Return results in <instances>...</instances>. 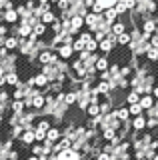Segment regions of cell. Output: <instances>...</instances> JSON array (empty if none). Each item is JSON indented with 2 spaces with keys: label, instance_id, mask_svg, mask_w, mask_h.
<instances>
[{
  "label": "cell",
  "instance_id": "cell-1",
  "mask_svg": "<svg viewBox=\"0 0 158 160\" xmlns=\"http://www.w3.org/2000/svg\"><path fill=\"white\" fill-rule=\"evenodd\" d=\"M56 160H80V154L74 152L72 148H68V150H62V152H58V154H56Z\"/></svg>",
  "mask_w": 158,
  "mask_h": 160
},
{
  "label": "cell",
  "instance_id": "cell-2",
  "mask_svg": "<svg viewBox=\"0 0 158 160\" xmlns=\"http://www.w3.org/2000/svg\"><path fill=\"white\" fill-rule=\"evenodd\" d=\"M2 20H4V22H16V20H18V12L14 8H8L6 12L2 14Z\"/></svg>",
  "mask_w": 158,
  "mask_h": 160
},
{
  "label": "cell",
  "instance_id": "cell-3",
  "mask_svg": "<svg viewBox=\"0 0 158 160\" xmlns=\"http://www.w3.org/2000/svg\"><path fill=\"white\" fill-rule=\"evenodd\" d=\"M72 52H74V50H72L70 44H64V46H60V50H58V56L64 58V60H68V58L72 56Z\"/></svg>",
  "mask_w": 158,
  "mask_h": 160
},
{
  "label": "cell",
  "instance_id": "cell-4",
  "mask_svg": "<svg viewBox=\"0 0 158 160\" xmlns=\"http://www.w3.org/2000/svg\"><path fill=\"white\" fill-rule=\"evenodd\" d=\"M58 138H60V130H58V128H50V130L46 132V140H48V142L54 144Z\"/></svg>",
  "mask_w": 158,
  "mask_h": 160
},
{
  "label": "cell",
  "instance_id": "cell-5",
  "mask_svg": "<svg viewBox=\"0 0 158 160\" xmlns=\"http://www.w3.org/2000/svg\"><path fill=\"white\" fill-rule=\"evenodd\" d=\"M30 82H32V84H36V86H46L48 78L40 72V74H36V76H32V78H30Z\"/></svg>",
  "mask_w": 158,
  "mask_h": 160
},
{
  "label": "cell",
  "instance_id": "cell-6",
  "mask_svg": "<svg viewBox=\"0 0 158 160\" xmlns=\"http://www.w3.org/2000/svg\"><path fill=\"white\" fill-rule=\"evenodd\" d=\"M116 2H118V0H94V4H96V6H100L102 10H108V8H112Z\"/></svg>",
  "mask_w": 158,
  "mask_h": 160
},
{
  "label": "cell",
  "instance_id": "cell-7",
  "mask_svg": "<svg viewBox=\"0 0 158 160\" xmlns=\"http://www.w3.org/2000/svg\"><path fill=\"white\" fill-rule=\"evenodd\" d=\"M18 34H20L22 38H24V36H30V34H32V26H30L28 22H24V20H22V26L18 28Z\"/></svg>",
  "mask_w": 158,
  "mask_h": 160
},
{
  "label": "cell",
  "instance_id": "cell-8",
  "mask_svg": "<svg viewBox=\"0 0 158 160\" xmlns=\"http://www.w3.org/2000/svg\"><path fill=\"white\" fill-rule=\"evenodd\" d=\"M54 22H56V16H54L52 12H48V10H46V12L42 14V24L46 26V24H54Z\"/></svg>",
  "mask_w": 158,
  "mask_h": 160
},
{
  "label": "cell",
  "instance_id": "cell-9",
  "mask_svg": "<svg viewBox=\"0 0 158 160\" xmlns=\"http://www.w3.org/2000/svg\"><path fill=\"white\" fill-rule=\"evenodd\" d=\"M44 32H46V26H44L42 22H38V24H34V26H32V34H34V36H42Z\"/></svg>",
  "mask_w": 158,
  "mask_h": 160
},
{
  "label": "cell",
  "instance_id": "cell-10",
  "mask_svg": "<svg viewBox=\"0 0 158 160\" xmlns=\"http://www.w3.org/2000/svg\"><path fill=\"white\" fill-rule=\"evenodd\" d=\"M64 100H66L64 104H66V106H70V104H74L78 100V94L76 92H68V94H64Z\"/></svg>",
  "mask_w": 158,
  "mask_h": 160
},
{
  "label": "cell",
  "instance_id": "cell-11",
  "mask_svg": "<svg viewBox=\"0 0 158 160\" xmlns=\"http://www.w3.org/2000/svg\"><path fill=\"white\" fill-rule=\"evenodd\" d=\"M22 142H26V144H32V142H34V130H24Z\"/></svg>",
  "mask_w": 158,
  "mask_h": 160
},
{
  "label": "cell",
  "instance_id": "cell-12",
  "mask_svg": "<svg viewBox=\"0 0 158 160\" xmlns=\"http://www.w3.org/2000/svg\"><path fill=\"white\" fill-rule=\"evenodd\" d=\"M84 40H82V38H76V40H74V42H72V50H76V52H82V50H84Z\"/></svg>",
  "mask_w": 158,
  "mask_h": 160
},
{
  "label": "cell",
  "instance_id": "cell-13",
  "mask_svg": "<svg viewBox=\"0 0 158 160\" xmlns=\"http://www.w3.org/2000/svg\"><path fill=\"white\" fill-rule=\"evenodd\" d=\"M18 46V40L16 38H6L4 40V48L6 50H12V48H16Z\"/></svg>",
  "mask_w": 158,
  "mask_h": 160
},
{
  "label": "cell",
  "instance_id": "cell-14",
  "mask_svg": "<svg viewBox=\"0 0 158 160\" xmlns=\"http://www.w3.org/2000/svg\"><path fill=\"white\" fill-rule=\"evenodd\" d=\"M106 68H108L106 58H98V60H96V70H100V72H106Z\"/></svg>",
  "mask_w": 158,
  "mask_h": 160
},
{
  "label": "cell",
  "instance_id": "cell-15",
  "mask_svg": "<svg viewBox=\"0 0 158 160\" xmlns=\"http://www.w3.org/2000/svg\"><path fill=\"white\" fill-rule=\"evenodd\" d=\"M12 110L16 114H20L22 110H24V100H16V102H12Z\"/></svg>",
  "mask_w": 158,
  "mask_h": 160
},
{
  "label": "cell",
  "instance_id": "cell-16",
  "mask_svg": "<svg viewBox=\"0 0 158 160\" xmlns=\"http://www.w3.org/2000/svg\"><path fill=\"white\" fill-rule=\"evenodd\" d=\"M132 124H134V128H136V130H140V128H144V126H146V120L142 118V116H136Z\"/></svg>",
  "mask_w": 158,
  "mask_h": 160
},
{
  "label": "cell",
  "instance_id": "cell-17",
  "mask_svg": "<svg viewBox=\"0 0 158 160\" xmlns=\"http://www.w3.org/2000/svg\"><path fill=\"white\" fill-rule=\"evenodd\" d=\"M114 18H116V10L114 8H108L106 14H104V20H106V22H112Z\"/></svg>",
  "mask_w": 158,
  "mask_h": 160
},
{
  "label": "cell",
  "instance_id": "cell-18",
  "mask_svg": "<svg viewBox=\"0 0 158 160\" xmlns=\"http://www.w3.org/2000/svg\"><path fill=\"white\" fill-rule=\"evenodd\" d=\"M34 140H38V142H42V140H46V132L44 130H34Z\"/></svg>",
  "mask_w": 158,
  "mask_h": 160
},
{
  "label": "cell",
  "instance_id": "cell-19",
  "mask_svg": "<svg viewBox=\"0 0 158 160\" xmlns=\"http://www.w3.org/2000/svg\"><path fill=\"white\" fill-rule=\"evenodd\" d=\"M88 114H90V116H98V114H100V106H98V104H90V106H88Z\"/></svg>",
  "mask_w": 158,
  "mask_h": 160
},
{
  "label": "cell",
  "instance_id": "cell-20",
  "mask_svg": "<svg viewBox=\"0 0 158 160\" xmlns=\"http://www.w3.org/2000/svg\"><path fill=\"white\" fill-rule=\"evenodd\" d=\"M116 40H118L120 44H130V40H132V38H130V34H126V32H124V34H120V36H116Z\"/></svg>",
  "mask_w": 158,
  "mask_h": 160
},
{
  "label": "cell",
  "instance_id": "cell-21",
  "mask_svg": "<svg viewBox=\"0 0 158 160\" xmlns=\"http://www.w3.org/2000/svg\"><path fill=\"white\" fill-rule=\"evenodd\" d=\"M22 134H24V128L18 124L16 128H12V138H22Z\"/></svg>",
  "mask_w": 158,
  "mask_h": 160
},
{
  "label": "cell",
  "instance_id": "cell-22",
  "mask_svg": "<svg viewBox=\"0 0 158 160\" xmlns=\"http://www.w3.org/2000/svg\"><path fill=\"white\" fill-rule=\"evenodd\" d=\"M128 114H130V112H128L126 108H120V110H118V112L114 114V116H116L118 120H126V118H128Z\"/></svg>",
  "mask_w": 158,
  "mask_h": 160
},
{
  "label": "cell",
  "instance_id": "cell-23",
  "mask_svg": "<svg viewBox=\"0 0 158 160\" xmlns=\"http://www.w3.org/2000/svg\"><path fill=\"white\" fill-rule=\"evenodd\" d=\"M4 78H6V84H18V74H14V72H10Z\"/></svg>",
  "mask_w": 158,
  "mask_h": 160
},
{
  "label": "cell",
  "instance_id": "cell-24",
  "mask_svg": "<svg viewBox=\"0 0 158 160\" xmlns=\"http://www.w3.org/2000/svg\"><path fill=\"white\" fill-rule=\"evenodd\" d=\"M36 128H38V130H44V132H48V130H50V122H48V120H40Z\"/></svg>",
  "mask_w": 158,
  "mask_h": 160
},
{
  "label": "cell",
  "instance_id": "cell-25",
  "mask_svg": "<svg viewBox=\"0 0 158 160\" xmlns=\"http://www.w3.org/2000/svg\"><path fill=\"white\" fill-rule=\"evenodd\" d=\"M96 46H98V42H96V40H92V38H90V40H88V42L84 44V48H86V52H92V50H94Z\"/></svg>",
  "mask_w": 158,
  "mask_h": 160
},
{
  "label": "cell",
  "instance_id": "cell-26",
  "mask_svg": "<svg viewBox=\"0 0 158 160\" xmlns=\"http://www.w3.org/2000/svg\"><path fill=\"white\" fill-rule=\"evenodd\" d=\"M154 30H156V26H154V22H150V20H148V22H144V32H146V34L154 32Z\"/></svg>",
  "mask_w": 158,
  "mask_h": 160
},
{
  "label": "cell",
  "instance_id": "cell-27",
  "mask_svg": "<svg viewBox=\"0 0 158 160\" xmlns=\"http://www.w3.org/2000/svg\"><path fill=\"white\" fill-rule=\"evenodd\" d=\"M140 106H142V108H150V106H152V98H150V96H144V98L140 100Z\"/></svg>",
  "mask_w": 158,
  "mask_h": 160
},
{
  "label": "cell",
  "instance_id": "cell-28",
  "mask_svg": "<svg viewBox=\"0 0 158 160\" xmlns=\"http://www.w3.org/2000/svg\"><path fill=\"white\" fill-rule=\"evenodd\" d=\"M140 110H142L140 104H130V110H128V112H130V114H136V116H138V114H140Z\"/></svg>",
  "mask_w": 158,
  "mask_h": 160
},
{
  "label": "cell",
  "instance_id": "cell-29",
  "mask_svg": "<svg viewBox=\"0 0 158 160\" xmlns=\"http://www.w3.org/2000/svg\"><path fill=\"white\" fill-rule=\"evenodd\" d=\"M128 102H130V104H138V92H130V94H128Z\"/></svg>",
  "mask_w": 158,
  "mask_h": 160
},
{
  "label": "cell",
  "instance_id": "cell-30",
  "mask_svg": "<svg viewBox=\"0 0 158 160\" xmlns=\"http://www.w3.org/2000/svg\"><path fill=\"white\" fill-rule=\"evenodd\" d=\"M98 160H110V156L104 152V154H98Z\"/></svg>",
  "mask_w": 158,
  "mask_h": 160
},
{
  "label": "cell",
  "instance_id": "cell-31",
  "mask_svg": "<svg viewBox=\"0 0 158 160\" xmlns=\"http://www.w3.org/2000/svg\"><path fill=\"white\" fill-rule=\"evenodd\" d=\"M28 160H38V158H36V156H30V158H28Z\"/></svg>",
  "mask_w": 158,
  "mask_h": 160
},
{
  "label": "cell",
  "instance_id": "cell-32",
  "mask_svg": "<svg viewBox=\"0 0 158 160\" xmlns=\"http://www.w3.org/2000/svg\"><path fill=\"white\" fill-rule=\"evenodd\" d=\"M154 94H156V96H158V88H154Z\"/></svg>",
  "mask_w": 158,
  "mask_h": 160
},
{
  "label": "cell",
  "instance_id": "cell-33",
  "mask_svg": "<svg viewBox=\"0 0 158 160\" xmlns=\"http://www.w3.org/2000/svg\"><path fill=\"white\" fill-rule=\"evenodd\" d=\"M154 160H158V156H154Z\"/></svg>",
  "mask_w": 158,
  "mask_h": 160
},
{
  "label": "cell",
  "instance_id": "cell-34",
  "mask_svg": "<svg viewBox=\"0 0 158 160\" xmlns=\"http://www.w3.org/2000/svg\"><path fill=\"white\" fill-rule=\"evenodd\" d=\"M0 62H2V58H0Z\"/></svg>",
  "mask_w": 158,
  "mask_h": 160
}]
</instances>
